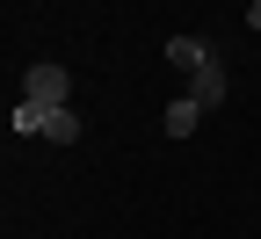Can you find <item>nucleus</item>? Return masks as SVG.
<instances>
[{
    "label": "nucleus",
    "mask_w": 261,
    "mask_h": 239,
    "mask_svg": "<svg viewBox=\"0 0 261 239\" xmlns=\"http://www.w3.org/2000/svg\"><path fill=\"white\" fill-rule=\"evenodd\" d=\"M15 130H29V138H51V145H73L80 138V116L73 109H37V101H15Z\"/></svg>",
    "instance_id": "1"
},
{
    "label": "nucleus",
    "mask_w": 261,
    "mask_h": 239,
    "mask_svg": "<svg viewBox=\"0 0 261 239\" xmlns=\"http://www.w3.org/2000/svg\"><path fill=\"white\" fill-rule=\"evenodd\" d=\"M22 101H37V109H73V80H65V65H29L22 73Z\"/></svg>",
    "instance_id": "2"
},
{
    "label": "nucleus",
    "mask_w": 261,
    "mask_h": 239,
    "mask_svg": "<svg viewBox=\"0 0 261 239\" xmlns=\"http://www.w3.org/2000/svg\"><path fill=\"white\" fill-rule=\"evenodd\" d=\"M167 65H181V73L196 80V73L211 65V44H203V37H174V44H167Z\"/></svg>",
    "instance_id": "3"
},
{
    "label": "nucleus",
    "mask_w": 261,
    "mask_h": 239,
    "mask_svg": "<svg viewBox=\"0 0 261 239\" xmlns=\"http://www.w3.org/2000/svg\"><path fill=\"white\" fill-rule=\"evenodd\" d=\"M196 123H203V101H196V94H181V101H174V109H167V116H160V130H167V138H189V130H196Z\"/></svg>",
    "instance_id": "4"
},
{
    "label": "nucleus",
    "mask_w": 261,
    "mask_h": 239,
    "mask_svg": "<svg viewBox=\"0 0 261 239\" xmlns=\"http://www.w3.org/2000/svg\"><path fill=\"white\" fill-rule=\"evenodd\" d=\"M196 101H203V109L225 101V65H203V73H196Z\"/></svg>",
    "instance_id": "5"
},
{
    "label": "nucleus",
    "mask_w": 261,
    "mask_h": 239,
    "mask_svg": "<svg viewBox=\"0 0 261 239\" xmlns=\"http://www.w3.org/2000/svg\"><path fill=\"white\" fill-rule=\"evenodd\" d=\"M247 22H254V29H261V0H254V8H247Z\"/></svg>",
    "instance_id": "6"
}]
</instances>
